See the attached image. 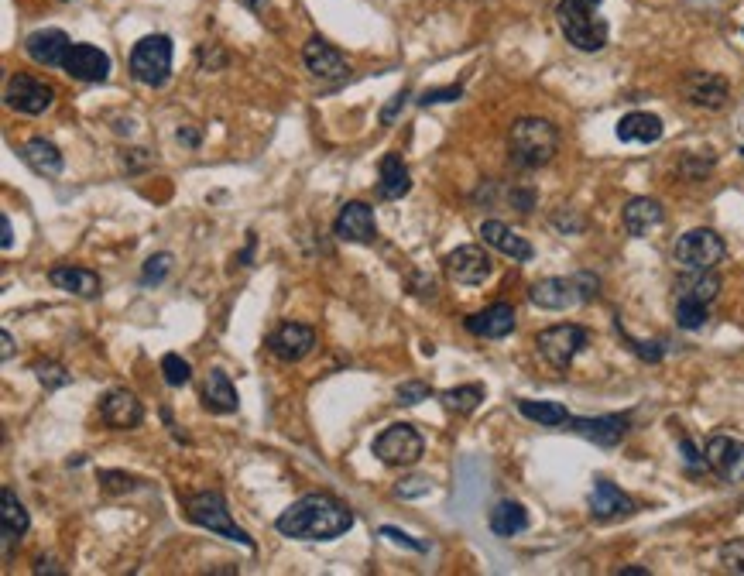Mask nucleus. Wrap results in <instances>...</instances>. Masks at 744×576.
Masks as SVG:
<instances>
[{"mask_svg": "<svg viewBox=\"0 0 744 576\" xmlns=\"http://www.w3.org/2000/svg\"><path fill=\"white\" fill-rule=\"evenodd\" d=\"M587 508L597 522H614V518L635 515V501H631L618 484H611V480H597L587 498Z\"/></svg>", "mask_w": 744, "mask_h": 576, "instance_id": "obj_20", "label": "nucleus"}, {"mask_svg": "<svg viewBox=\"0 0 744 576\" xmlns=\"http://www.w3.org/2000/svg\"><path fill=\"white\" fill-rule=\"evenodd\" d=\"M275 528L285 539L333 542L354 528V511L336 498H330V494H306V498L292 501L282 515L275 518Z\"/></svg>", "mask_w": 744, "mask_h": 576, "instance_id": "obj_1", "label": "nucleus"}, {"mask_svg": "<svg viewBox=\"0 0 744 576\" xmlns=\"http://www.w3.org/2000/svg\"><path fill=\"white\" fill-rule=\"evenodd\" d=\"M0 247H4V251H11L14 247V230H11V220H7V216H0Z\"/></svg>", "mask_w": 744, "mask_h": 576, "instance_id": "obj_48", "label": "nucleus"}, {"mask_svg": "<svg viewBox=\"0 0 744 576\" xmlns=\"http://www.w3.org/2000/svg\"><path fill=\"white\" fill-rule=\"evenodd\" d=\"M69 48H72L69 35H66V31H59V28H38V31H31V35L24 38V52H28V59L38 62V66H48V69L62 66V62H66V55H69Z\"/></svg>", "mask_w": 744, "mask_h": 576, "instance_id": "obj_17", "label": "nucleus"}, {"mask_svg": "<svg viewBox=\"0 0 744 576\" xmlns=\"http://www.w3.org/2000/svg\"><path fill=\"white\" fill-rule=\"evenodd\" d=\"M244 4H247V7H251V11H261V7H264V4H268V0H244Z\"/></svg>", "mask_w": 744, "mask_h": 576, "instance_id": "obj_53", "label": "nucleus"}, {"mask_svg": "<svg viewBox=\"0 0 744 576\" xmlns=\"http://www.w3.org/2000/svg\"><path fill=\"white\" fill-rule=\"evenodd\" d=\"M131 76L138 79V83L151 86V90L165 86L168 76H172V38L168 35L141 38V42L131 48Z\"/></svg>", "mask_w": 744, "mask_h": 576, "instance_id": "obj_6", "label": "nucleus"}, {"mask_svg": "<svg viewBox=\"0 0 744 576\" xmlns=\"http://www.w3.org/2000/svg\"><path fill=\"white\" fill-rule=\"evenodd\" d=\"M662 120L655 114H645V110H635V114H624L618 120V127H614V134H618V141L624 144H655L662 138Z\"/></svg>", "mask_w": 744, "mask_h": 576, "instance_id": "obj_27", "label": "nucleus"}, {"mask_svg": "<svg viewBox=\"0 0 744 576\" xmlns=\"http://www.w3.org/2000/svg\"><path fill=\"white\" fill-rule=\"evenodd\" d=\"M679 450H683V460H686V467H690V470H703V467H707V456L696 453V446L690 443V439H683V443H679Z\"/></svg>", "mask_w": 744, "mask_h": 576, "instance_id": "obj_46", "label": "nucleus"}, {"mask_svg": "<svg viewBox=\"0 0 744 576\" xmlns=\"http://www.w3.org/2000/svg\"><path fill=\"white\" fill-rule=\"evenodd\" d=\"M100 419L107 422L110 429H134V426H141L144 408H141V402H138V395H134V391L114 388V391H107V395H103Z\"/></svg>", "mask_w": 744, "mask_h": 576, "instance_id": "obj_19", "label": "nucleus"}, {"mask_svg": "<svg viewBox=\"0 0 744 576\" xmlns=\"http://www.w3.org/2000/svg\"><path fill=\"white\" fill-rule=\"evenodd\" d=\"M21 158H24V165H28L31 172L45 175V179H55V175L62 172V165H66L62 151L55 148L52 141H45V138H31V141L21 148Z\"/></svg>", "mask_w": 744, "mask_h": 576, "instance_id": "obj_30", "label": "nucleus"}, {"mask_svg": "<svg viewBox=\"0 0 744 576\" xmlns=\"http://www.w3.org/2000/svg\"><path fill=\"white\" fill-rule=\"evenodd\" d=\"M720 563H724L731 573H744V546H727L724 552H720Z\"/></svg>", "mask_w": 744, "mask_h": 576, "instance_id": "obj_45", "label": "nucleus"}, {"mask_svg": "<svg viewBox=\"0 0 744 576\" xmlns=\"http://www.w3.org/2000/svg\"><path fill=\"white\" fill-rule=\"evenodd\" d=\"M662 220H666V213H662L659 199L635 196L628 206H624V230H628L631 237H648Z\"/></svg>", "mask_w": 744, "mask_h": 576, "instance_id": "obj_26", "label": "nucleus"}, {"mask_svg": "<svg viewBox=\"0 0 744 576\" xmlns=\"http://www.w3.org/2000/svg\"><path fill=\"white\" fill-rule=\"evenodd\" d=\"M312 347H316V330L302 323H282L268 336V350L278 360H285V364H295V360L309 357Z\"/></svg>", "mask_w": 744, "mask_h": 576, "instance_id": "obj_15", "label": "nucleus"}, {"mask_svg": "<svg viewBox=\"0 0 744 576\" xmlns=\"http://www.w3.org/2000/svg\"><path fill=\"white\" fill-rule=\"evenodd\" d=\"M439 402L446 405V412L470 415L480 402H484V388H480V384H460V388H446L443 395H439Z\"/></svg>", "mask_w": 744, "mask_h": 576, "instance_id": "obj_33", "label": "nucleus"}, {"mask_svg": "<svg viewBox=\"0 0 744 576\" xmlns=\"http://www.w3.org/2000/svg\"><path fill=\"white\" fill-rule=\"evenodd\" d=\"M518 412H522L528 422H539V426H549V429L570 422V412H566V405H559V402H535V398H522V402H518Z\"/></svg>", "mask_w": 744, "mask_h": 576, "instance_id": "obj_32", "label": "nucleus"}, {"mask_svg": "<svg viewBox=\"0 0 744 576\" xmlns=\"http://www.w3.org/2000/svg\"><path fill=\"white\" fill-rule=\"evenodd\" d=\"M0 525H4V556H7L14 546V539H21V535L31 528L28 511H24V504L18 501V494H14L11 487L0 491Z\"/></svg>", "mask_w": 744, "mask_h": 576, "instance_id": "obj_28", "label": "nucleus"}, {"mask_svg": "<svg viewBox=\"0 0 744 576\" xmlns=\"http://www.w3.org/2000/svg\"><path fill=\"white\" fill-rule=\"evenodd\" d=\"M741 155H744V148H741Z\"/></svg>", "mask_w": 744, "mask_h": 576, "instance_id": "obj_54", "label": "nucleus"}, {"mask_svg": "<svg viewBox=\"0 0 744 576\" xmlns=\"http://www.w3.org/2000/svg\"><path fill=\"white\" fill-rule=\"evenodd\" d=\"M707 467L714 470L717 477L731 480V484H741L744 480V443L734 436H710L707 439Z\"/></svg>", "mask_w": 744, "mask_h": 576, "instance_id": "obj_12", "label": "nucleus"}, {"mask_svg": "<svg viewBox=\"0 0 744 576\" xmlns=\"http://www.w3.org/2000/svg\"><path fill=\"white\" fill-rule=\"evenodd\" d=\"M487 525H491V532L501 535V539H511V535L525 532V528H528L525 504H518V501H498V504H494L491 515H487Z\"/></svg>", "mask_w": 744, "mask_h": 576, "instance_id": "obj_31", "label": "nucleus"}, {"mask_svg": "<svg viewBox=\"0 0 744 576\" xmlns=\"http://www.w3.org/2000/svg\"><path fill=\"white\" fill-rule=\"evenodd\" d=\"M203 405L210 408V412H216V415H230V412H237V408H240L237 388H234V381H230V374L223 371V367H213V371L206 374Z\"/></svg>", "mask_w": 744, "mask_h": 576, "instance_id": "obj_24", "label": "nucleus"}, {"mask_svg": "<svg viewBox=\"0 0 744 576\" xmlns=\"http://www.w3.org/2000/svg\"><path fill=\"white\" fill-rule=\"evenodd\" d=\"M408 96H412V93H408V90H402V93H395V96H391V103H388V107L381 110V124H395V117H398V114H402V110H405Z\"/></svg>", "mask_w": 744, "mask_h": 576, "instance_id": "obj_44", "label": "nucleus"}, {"mask_svg": "<svg viewBox=\"0 0 744 576\" xmlns=\"http://www.w3.org/2000/svg\"><path fill=\"white\" fill-rule=\"evenodd\" d=\"M618 576H648V570H642V566H628V570H621Z\"/></svg>", "mask_w": 744, "mask_h": 576, "instance_id": "obj_52", "label": "nucleus"}, {"mask_svg": "<svg viewBox=\"0 0 744 576\" xmlns=\"http://www.w3.org/2000/svg\"><path fill=\"white\" fill-rule=\"evenodd\" d=\"M302 62H306V69L316 79H333V83H340V79L350 76L347 59H343V55L336 52L330 42H323L319 35L309 38L306 48H302Z\"/></svg>", "mask_w": 744, "mask_h": 576, "instance_id": "obj_18", "label": "nucleus"}, {"mask_svg": "<svg viewBox=\"0 0 744 576\" xmlns=\"http://www.w3.org/2000/svg\"><path fill=\"white\" fill-rule=\"evenodd\" d=\"M168 271H172V254H151V258L144 261L141 285H162Z\"/></svg>", "mask_w": 744, "mask_h": 576, "instance_id": "obj_37", "label": "nucleus"}, {"mask_svg": "<svg viewBox=\"0 0 744 576\" xmlns=\"http://www.w3.org/2000/svg\"><path fill=\"white\" fill-rule=\"evenodd\" d=\"M162 374H165V384H168V388H182V384H189V381H192L189 360H182L179 354H165V357H162Z\"/></svg>", "mask_w": 744, "mask_h": 576, "instance_id": "obj_36", "label": "nucleus"}, {"mask_svg": "<svg viewBox=\"0 0 744 576\" xmlns=\"http://www.w3.org/2000/svg\"><path fill=\"white\" fill-rule=\"evenodd\" d=\"M467 333L480 336V340H504L511 330H515V309L508 306V302H494V306H487L484 312H474V316H467Z\"/></svg>", "mask_w": 744, "mask_h": 576, "instance_id": "obj_23", "label": "nucleus"}, {"mask_svg": "<svg viewBox=\"0 0 744 576\" xmlns=\"http://www.w3.org/2000/svg\"><path fill=\"white\" fill-rule=\"evenodd\" d=\"M707 302L690 299V295H679L676 299V326L679 330H703L707 323Z\"/></svg>", "mask_w": 744, "mask_h": 576, "instance_id": "obj_34", "label": "nucleus"}, {"mask_svg": "<svg viewBox=\"0 0 744 576\" xmlns=\"http://www.w3.org/2000/svg\"><path fill=\"white\" fill-rule=\"evenodd\" d=\"M100 484L107 487V491H131L134 480L124 477V474H110V470H107V474H100Z\"/></svg>", "mask_w": 744, "mask_h": 576, "instance_id": "obj_47", "label": "nucleus"}, {"mask_svg": "<svg viewBox=\"0 0 744 576\" xmlns=\"http://www.w3.org/2000/svg\"><path fill=\"white\" fill-rule=\"evenodd\" d=\"M628 415H597V419H573L566 422V429L576 432V436L590 439V443L604 446V450H611V446H618L624 436H628Z\"/></svg>", "mask_w": 744, "mask_h": 576, "instance_id": "obj_16", "label": "nucleus"}, {"mask_svg": "<svg viewBox=\"0 0 744 576\" xmlns=\"http://www.w3.org/2000/svg\"><path fill=\"white\" fill-rule=\"evenodd\" d=\"M587 343H590V333L583 330V326H576V323L549 326V330H542L539 336H535V347H539V354L546 357L552 367H559V371H566V367L573 364L576 354H580Z\"/></svg>", "mask_w": 744, "mask_h": 576, "instance_id": "obj_8", "label": "nucleus"}, {"mask_svg": "<svg viewBox=\"0 0 744 576\" xmlns=\"http://www.w3.org/2000/svg\"><path fill=\"white\" fill-rule=\"evenodd\" d=\"M186 515H189L192 525L206 528V532H213V535H223V539H230V542H240L244 549H254V539L234 522V518H230V508H227V501H223L220 491L192 494V498L186 501Z\"/></svg>", "mask_w": 744, "mask_h": 576, "instance_id": "obj_4", "label": "nucleus"}, {"mask_svg": "<svg viewBox=\"0 0 744 576\" xmlns=\"http://www.w3.org/2000/svg\"><path fill=\"white\" fill-rule=\"evenodd\" d=\"M35 573H59V576H62L66 570H62V566L55 563V559H45V556H42V559L35 563Z\"/></svg>", "mask_w": 744, "mask_h": 576, "instance_id": "obj_49", "label": "nucleus"}, {"mask_svg": "<svg viewBox=\"0 0 744 576\" xmlns=\"http://www.w3.org/2000/svg\"><path fill=\"white\" fill-rule=\"evenodd\" d=\"M381 539H391V542H398V546H405V549H412V552H426L429 549L426 542L412 539V535H405L402 528H391V525L381 528Z\"/></svg>", "mask_w": 744, "mask_h": 576, "instance_id": "obj_42", "label": "nucleus"}, {"mask_svg": "<svg viewBox=\"0 0 744 576\" xmlns=\"http://www.w3.org/2000/svg\"><path fill=\"white\" fill-rule=\"evenodd\" d=\"M0 343H4V350H0V357H4V360H11V354H14V336L11 333H0Z\"/></svg>", "mask_w": 744, "mask_h": 576, "instance_id": "obj_51", "label": "nucleus"}, {"mask_svg": "<svg viewBox=\"0 0 744 576\" xmlns=\"http://www.w3.org/2000/svg\"><path fill=\"white\" fill-rule=\"evenodd\" d=\"M429 395H432V388H429V384H422V381H405V384H398V388H395L398 405H419V402H426Z\"/></svg>", "mask_w": 744, "mask_h": 576, "instance_id": "obj_40", "label": "nucleus"}, {"mask_svg": "<svg viewBox=\"0 0 744 576\" xmlns=\"http://www.w3.org/2000/svg\"><path fill=\"white\" fill-rule=\"evenodd\" d=\"M422 450H426V443H422V436L408 422H395V426H388L374 439V456L381 463H388V467H412L422 456Z\"/></svg>", "mask_w": 744, "mask_h": 576, "instance_id": "obj_9", "label": "nucleus"}, {"mask_svg": "<svg viewBox=\"0 0 744 576\" xmlns=\"http://www.w3.org/2000/svg\"><path fill=\"white\" fill-rule=\"evenodd\" d=\"M559 151V131L556 124L542 117H522L511 124L508 134V155L518 168H542L552 162Z\"/></svg>", "mask_w": 744, "mask_h": 576, "instance_id": "obj_3", "label": "nucleus"}, {"mask_svg": "<svg viewBox=\"0 0 744 576\" xmlns=\"http://www.w3.org/2000/svg\"><path fill=\"white\" fill-rule=\"evenodd\" d=\"M333 234L340 240H347V244H374L378 240V223H374V210L367 203H347L340 210L333 223Z\"/></svg>", "mask_w": 744, "mask_h": 576, "instance_id": "obj_14", "label": "nucleus"}, {"mask_svg": "<svg viewBox=\"0 0 744 576\" xmlns=\"http://www.w3.org/2000/svg\"><path fill=\"white\" fill-rule=\"evenodd\" d=\"M683 93L693 107H703V110H720L727 103V96H731L727 79L717 76V72H690V76L683 79Z\"/></svg>", "mask_w": 744, "mask_h": 576, "instance_id": "obj_21", "label": "nucleus"}, {"mask_svg": "<svg viewBox=\"0 0 744 576\" xmlns=\"http://www.w3.org/2000/svg\"><path fill=\"white\" fill-rule=\"evenodd\" d=\"M463 96V86H446V90H426L419 96V107H436V103H453Z\"/></svg>", "mask_w": 744, "mask_h": 576, "instance_id": "obj_41", "label": "nucleus"}, {"mask_svg": "<svg viewBox=\"0 0 744 576\" xmlns=\"http://www.w3.org/2000/svg\"><path fill=\"white\" fill-rule=\"evenodd\" d=\"M480 237H484L487 247L501 251L504 258H511V261H532L535 258V247L528 244L518 230H511L508 223H501V220H484V223H480Z\"/></svg>", "mask_w": 744, "mask_h": 576, "instance_id": "obj_22", "label": "nucleus"}, {"mask_svg": "<svg viewBox=\"0 0 744 576\" xmlns=\"http://www.w3.org/2000/svg\"><path fill=\"white\" fill-rule=\"evenodd\" d=\"M446 271H450V278L456 285L474 288V285H484L487 278H491L494 264H491V258H487L484 247L463 244V247H456L453 254H446Z\"/></svg>", "mask_w": 744, "mask_h": 576, "instance_id": "obj_11", "label": "nucleus"}, {"mask_svg": "<svg viewBox=\"0 0 744 576\" xmlns=\"http://www.w3.org/2000/svg\"><path fill=\"white\" fill-rule=\"evenodd\" d=\"M4 100L11 110H18V114H28V117H38L45 114L48 107H52L55 100V90L42 79L28 76V72H14L11 79H7L4 86Z\"/></svg>", "mask_w": 744, "mask_h": 576, "instance_id": "obj_10", "label": "nucleus"}, {"mask_svg": "<svg viewBox=\"0 0 744 576\" xmlns=\"http://www.w3.org/2000/svg\"><path fill=\"white\" fill-rule=\"evenodd\" d=\"M600 4L604 0H559L556 4V21L559 31L566 35V42L580 52H600L607 45V21L600 18Z\"/></svg>", "mask_w": 744, "mask_h": 576, "instance_id": "obj_2", "label": "nucleus"}, {"mask_svg": "<svg viewBox=\"0 0 744 576\" xmlns=\"http://www.w3.org/2000/svg\"><path fill=\"white\" fill-rule=\"evenodd\" d=\"M408 189H412V175H408L402 155H384L378 168V196L395 203V199L408 196Z\"/></svg>", "mask_w": 744, "mask_h": 576, "instance_id": "obj_29", "label": "nucleus"}, {"mask_svg": "<svg viewBox=\"0 0 744 576\" xmlns=\"http://www.w3.org/2000/svg\"><path fill=\"white\" fill-rule=\"evenodd\" d=\"M600 282L594 275H573V278H546V282H535L528 288V299L532 306L546 312H566L580 302H590L597 295Z\"/></svg>", "mask_w": 744, "mask_h": 576, "instance_id": "obj_5", "label": "nucleus"}, {"mask_svg": "<svg viewBox=\"0 0 744 576\" xmlns=\"http://www.w3.org/2000/svg\"><path fill=\"white\" fill-rule=\"evenodd\" d=\"M432 491V480L429 477H408L398 484V498H422V494Z\"/></svg>", "mask_w": 744, "mask_h": 576, "instance_id": "obj_43", "label": "nucleus"}, {"mask_svg": "<svg viewBox=\"0 0 744 576\" xmlns=\"http://www.w3.org/2000/svg\"><path fill=\"white\" fill-rule=\"evenodd\" d=\"M720 292V278L710 275V271H693V278H686L683 285H679V295H690V299H700V302H714Z\"/></svg>", "mask_w": 744, "mask_h": 576, "instance_id": "obj_35", "label": "nucleus"}, {"mask_svg": "<svg viewBox=\"0 0 744 576\" xmlns=\"http://www.w3.org/2000/svg\"><path fill=\"white\" fill-rule=\"evenodd\" d=\"M724 254H727L724 240L707 227L686 230V234L672 244V258H676V264L683 271H690V275L693 271H714V264L724 261Z\"/></svg>", "mask_w": 744, "mask_h": 576, "instance_id": "obj_7", "label": "nucleus"}, {"mask_svg": "<svg viewBox=\"0 0 744 576\" xmlns=\"http://www.w3.org/2000/svg\"><path fill=\"white\" fill-rule=\"evenodd\" d=\"M182 144H189V148H199V134L192 131V127H179V134H175Z\"/></svg>", "mask_w": 744, "mask_h": 576, "instance_id": "obj_50", "label": "nucleus"}, {"mask_svg": "<svg viewBox=\"0 0 744 576\" xmlns=\"http://www.w3.org/2000/svg\"><path fill=\"white\" fill-rule=\"evenodd\" d=\"M62 69H66L72 79H79V83H107L110 55L103 52V48L90 45V42H76L69 48Z\"/></svg>", "mask_w": 744, "mask_h": 576, "instance_id": "obj_13", "label": "nucleus"}, {"mask_svg": "<svg viewBox=\"0 0 744 576\" xmlns=\"http://www.w3.org/2000/svg\"><path fill=\"white\" fill-rule=\"evenodd\" d=\"M48 282L69 295H79V299H96V295H100V275L90 268H76V264H59V268H52Z\"/></svg>", "mask_w": 744, "mask_h": 576, "instance_id": "obj_25", "label": "nucleus"}, {"mask_svg": "<svg viewBox=\"0 0 744 576\" xmlns=\"http://www.w3.org/2000/svg\"><path fill=\"white\" fill-rule=\"evenodd\" d=\"M35 374H38V381H42L45 388H66V384L72 381L66 367H59V364H45V360H38V364H35Z\"/></svg>", "mask_w": 744, "mask_h": 576, "instance_id": "obj_39", "label": "nucleus"}, {"mask_svg": "<svg viewBox=\"0 0 744 576\" xmlns=\"http://www.w3.org/2000/svg\"><path fill=\"white\" fill-rule=\"evenodd\" d=\"M618 330H621V323H618ZM621 336H624V343H628V347L635 350L638 357L648 360V364H659L662 354H666V350H662V343H652V340H635V336H631V333H624V330H621Z\"/></svg>", "mask_w": 744, "mask_h": 576, "instance_id": "obj_38", "label": "nucleus"}]
</instances>
